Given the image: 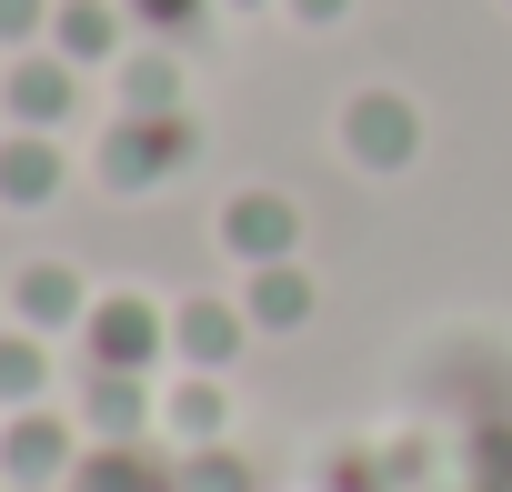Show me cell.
<instances>
[{
	"label": "cell",
	"mask_w": 512,
	"mask_h": 492,
	"mask_svg": "<svg viewBox=\"0 0 512 492\" xmlns=\"http://www.w3.org/2000/svg\"><path fill=\"white\" fill-rule=\"evenodd\" d=\"M91 302H101V292H91L71 262H21V272H11V322H21V332H41V342L81 332V322H91Z\"/></svg>",
	"instance_id": "obj_5"
},
{
	"label": "cell",
	"mask_w": 512,
	"mask_h": 492,
	"mask_svg": "<svg viewBox=\"0 0 512 492\" xmlns=\"http://www.w3.org/2000/svg\"><path fill=\"white\" fill-rule=\"evenodd\" d=\"M51 41H61V61H121V0H61Z\"/></svg>",
	"instance_id": "obj_15"
},
{
	"label": "cell",
	"mask_w": 512,
	"mask_h": 492,
	"mask_svg": "<svg viewBox=\"0 0 512 492\" xmlns=\"http://www.w3.org/2000/svg\"><path fill=\"white\" fill-rule=\"evenodd\" d=\"M161 432H171L181 452H211V442L231 432V382H221V372H181V382L161 392Z\"/></svg>",
	"instance_id": "obj_11"
},
{
	"label": "cell",
	"mask_w": 512,
	"mask_h": 492,
	"mask_svg": "<svg viewBox=\"0 0 512 492\" xmlns=\"http://www.w3.org/2000/svg\"><path fill=\"white\" fill-rule=\"evenodd\" d=\"M231 11H251V0H231Z\"/></svg>",
	"instance_id": "obj_21"
},
{
	"label": "cell",
	"mask_w": 512,
	"mask_h": 492,
	"mask_svg": "<svg viewBox=\"0 0 512 492\" xmlns=\"http://www.w3.org/2000/svg\"><path fill=\"white\" fill-rule=\"evenodd\" d=\"M151 422H161L151 372H91V382H81V432H91V442H141Z\"/></svg>",
	"instance_id": "obj_8"
},
{
	"label": "cell",
	"mask_w": 512,
	"mask_h": 492,
	"mask_svg": "<svg viewBox=\"0 0 512 492\" xmlns=\"http://www.w3.org/2000/svg\"><path fill=\"white\" fill-rule=\"evenodd\" d=\"M71 492H171V472H151L141 442H91L81 472H71Z\"/></svg>",
	"instance_id": "obj_16"
},
{
	"label": "cell",
	"mask_w": 512,
	"mask_h": 492,
	"mask_svg": "<svg viewBox=\"0 0 512 492\" xmlns=\"http://www.w3.org/2000/svg\"><path fill=\"white\" fill-rule=\"evenodd\" d=\"M51 372H61V362H51V342H41V332H21V322L0 332V412L51 402Z\"/></svg>",
	"instance_id": "obj_14"
},
{
	"label": "cell",
	"mask_w": 512,
	"mask_h": 492,
	"mask_svg": "<svg viewBox=\"0 0 512 492\" xmlns=\"http://www.w3.org/2000/svg\"><path fill=\"white\" fill-rule=\"evenodd\" d=\"M71 101H81V71L51 61V51H21L11 81H0V111H11V131H61Z\"/></svg>",
	"instance_id": "obj_7"
},
{
	"label": "cell",
	"mask_w": 512,
	"mask_h": 492,
	"mask_svg": "<svg viewBox=\"0 0 512 492\" xmlns=\"http://www.w3.org/2000/svg\"><path fill=\"white\" fill-rule=\"evenodd\" d=\"M292 11H302V21H342V11H352V0H292Z\"/></svg>",
	"instance_id": "obj_20"
},
{
	"label": "cell",
	"mask_w": 512,
	"mask_h": 492,
	"mask_svg": "<svg viewBox=\"0 0 512 492\" xmlns=\"http://www.w3.org/2000/svg\"><path fill=\"white\" fill-rule=\"evenodd\" d=\"M241 352H251V312H241V302L201 292V302L171 312V362H181V372H231Z\"/></svg>",
	"instance_id": "obj_6"
},
{
	"label": "cell",
	"mask_w": 512,
	"mask_h": 492,
	"mask_svg": "<svg viewBox=\"0 0 512 492\" xmlns=\"http://www.w3.org/2000/svg\"><path fill=\"white\" fill-rule=\"evenodd\" d=\"M221 252H231L241 272L302 262V201H292V191H231V201H221Z\"/></svg>",
	"instance_id": "obj_4"
},
{
	"label": "cell",
	"mask_w": 512,
	"mask_h": 492,
	"mask_svg": "<svg viewBox=\"0 0 512 492\" xmlns=\"http://www.w3.org/2000/svg\"><path fill=\"white\" fill-rule=\"evenodd\" d=\"M61 181H71L61 131H11L0 141V211H41V201H61Z\"/></svg>",
	"instance_id": "obj_9"
},
{
	"label": "cell",
	"mask_w": 512,
	"mask_h": 492,
	"mask_svg": "<svg viewBox=\"0 0 512 492\" xmlns=\"http://www.w3.org/2000/svg\"><path fill=\"white\" fill-rule=\"evenodd\" d=\"M51 11H41V0H0V41H31Z\"/></svg>",
	"instance_id": "obj_18"
},
{
	"label": "cell",
	"mask_w": 512,
	"mask_h": 492,
	"mask_svg": "<svg viewBox=\"0 0 512 492\" xmlns=\"http://www.w3.org/2000/svg\"><path fill=\"white\" fill-rule=\"evenodd\" d=\"M111 91H121L131 121H181V71H171V51H121V61H111Z\"/></svg>",
	"instance_id": "obj_13"
},
{
	"label": "cell",
	"mask_w": 512,
	"mask_h": 492,
	"mask_svg": "<svg viewBox=\"0 0 512 492\" xmlns=\"http://www.w3.org/2000/svg\"><path fill=\"white\" fill-rule=\"evenodd\" d=\"M121 11H131V21H161V31H171V21H191V11H201V0H121Z\"/></svg>",
	"instance_id": "obj_19"
},
{
	"label": "cell",
	"mask_w": 512,
	"mask_h": 492,
	"mask_svg": "<svg viewBox=\"0 0 512 492\" xmlns=\"http://www.w3.org/2000/svg\"><path fill=\"white\" fill-rule=\"evenodd\" d=\"M342 161H352V171H412V161H422V111H412V91H352V101H342Z\"/></svg>",
	"instance_id": "obj_1"
},
{
	"label": "cell",
	"mask_w": 512,
	"mask_h": 492,
	"mask_svg": "<svg viewBox=\"0 0 512 492\" xmlns=\"http://www.w3.org/2000/svg\"><path fill=\"white\" fill-rule=\"evenodd\" d=\"M81 412H51V402H31V412H11L0 422V482H71L81 472Z\"/></svg>",
	"instance_id": "obj_3"
},
{
	"label": "cell",
	"mask_w": 512,
	"mask_h": 492,
	"mask_svg": "<svg viewBox=\"0 0 512 492\" xmlns=\"http://www.w3.org/2000/svg\"><path fill=\"white\" fill-rule=\"evenodd\" d=\"M81 352H91V372H151L171 352V312H151L141 292H101L81 322Z\"/></svg>",
	"instance_id": "obj_2"
},
{
	"label": "cell",
	"mask_w": 512,
	"mask_h": 492,
	"mask_svg": "<svg viewBox=\"0 0 512 492\" xmlns=\"http://www.w3.org/2000/svg\"><path fill=\"white\" fill-rule=\"evenodd\" d=\"M171 492H251L241 482V462L211 442V452H181V472H171Z\"/></svg>",
	"instance_id": "obj_17"
},
{
	"label": "cell",
	"mask_w": 512,
	"mask_h": 492,
	"mask_svg": "<svg viewBox=\"0 0 512 492\" xmlns=\"http://www.w3.org/2000/svg\"><path fill=\"white\" fill-rule=\"evenodd\" d=\"M171 161H181V121H131V111H121V131L101 141V181H111V191H141V181H161Z\"/></svg>",
	"instance_id": "obj_10"
},
{
	"label": "cell",
	"mask_w": 512,
	"mask_h": 492,
	"mask_svg": "<svg viewBox=\"0 0 512 492\" xmlns=\"http://www.w3.org/2000/svg\"><path fill=\"white\" fill-rule=\"evenodd\" d=\"M312 272L302 262H262V272H241V312H251V332H302L312 322Z\"/></svg>",
	"instance_id": "obj_12"
}]
</instances>
